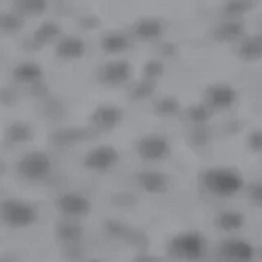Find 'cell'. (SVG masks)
<instances>
[{"mask_svg": "<svg viewBox=\"0 0 262 262\" xmlns=\"http://www.w3.org/2000/svg\"><path fill=\"white\" fill-rule=\"evenodd\" d=\"M200 184L203 190L215 199H233L244 188V177L237 169L228 166L208 167L202 172Z\"/></svg>", "mask_w": 262, "mask_h": 262, "instance_id": "obj_1", "label": "cell"}, {"mask_svg": "<svg viewBox=\"0 0 262 262\" xmlns=\"http://www.w3.org/2000/svg\"><path fill=\"white\" fill-rule=\"evenodd\" d=\"M167 256L179 262H199L203 260L210 252V243L202 231L185 229L176 233L167 241Z\"/></svg>", "mask_w": 262, "mask_h": 262, "instance_id": "obj_2", "label": "cell"}, {"mask_svg": "<svg viewBox=\"0 0 262 262\" xmlns=\"http://www.w3.org/2000/svg\"><path fill=\"white\" fill-rule=\"evenodd\" d=\"M0 220L13 229L30 228L38 221V210L28 202L8 199L0 203Z\"/></svg>", "mask_w": 262, "mask_h": 262, "instance_id": "obj_3", "label": "cell"}, {"mask_svg": "<svg viewBox=\"0 0 262 262\" xmlns=\"http://www.w3.org/2000/svg\"><path fill=\"white\" fill-rule=\"evenodd\" d=\"M18 174L30 182H39L45 180L53 170L51 158L43 151H31L25 154L23 158L16 164Z\"/></svg>", "mask_w": 262, "mask_h": 262, "instance_id": "obj_4", "label": "cell"}, {"mask_svg": "<svg viewBox=\"0 0 262 262\" xmlns=\"http://www.w3.org/2000/svg\"><path fill=\"white\" fill-rule=\"evenodd\" d=\"M216 259L220 262H254L256 249L249 241L241 237H228L218 244Z\"/></svg>", "mask_w": 262, "mask_h": 262, "instance_id": "obj_5", "label": "cell"}, {"mask_svg": "<svg viewBox=\"0 0 262 262\" xmlns=\"http://www.w3.org/2000/svg\"><path fill=\"white\" fill-rule=\"evenodd\" d=\"M56 207L59 210L61 215L68 216L71 220L84 218L92 211V203L85 195L77 192H68L62 193L59 199L56 200Z\"/></svg>", "mask_w": 262, "mask_h": 262, "instance_id": "obj_6", "label": "cell"}, {"mask_svg": "<svg viewBox=\"0 0 262 262\" xmlns=\"http://www.w3.org/2000/svg\"><path fill=\"white\" fill-rule=\"evenodd\" d=\"M120 156L113 146L102 144L90 149L84 159L85 167L94 172H108L118 164Z\"/></svg>", "mask_w": 262, "mask_h": 262, "instance_id": "obj_7", "label": "cell"}, {"mask_svg": "<svg viewBox=\"0 0 262 262\" xmlns=\"http://www.w3.org/2000/svg\"><path fill=\"white\" fill-rule=\"evenodd\" d=\"M170 152L169 141L159 135H147L139 139L138 143V154L143 161H161L166 159Z\"/></svg>", "mask_w": 262, "mask_h": 262, "instance_id": "obj_8", "label": "cell"}, {"mask_svg": "<svg viewBox=\"0 0 262 262\" xmlns=\"http://www.w3.org/2000/svg\"><path fill=\"white\" fill-rule=\"evenodd\" d=\"M207 102L215 106L218 110H228L236 102V92L231 85L226 84H215L208 89L207 92Z\"/></svg>", "mask_w": 262, "mask_h": 262, "instance_id": "obj_9", "label": "cell"}, {"mask_svg": "<svg viewBox=\"0 0 262 262\" xmlns=\"http://www.w3.org/2000/svg\"><path fill=\"white\" fill-rule=\"evenodd\" d=\"M41 71H38L33 64H23L20 66L18 69H16V77L20 80H27V82H31L33 79H38L39 77Z\"/></svg>", "mask_w": 262, "mask_h": 262, "instance_id": "obj_10", "label": "cell"}, {"mask_svg": "<svg viewBox=\"0 0 262 262\" xmlns=\"http://www.w3.org/2000/svg\"><path fill=\"white\" fill-rule=\"evenodd\" d=\"M0 174H2V162H0Z\"/></svg>", "mask_w": 262, "mask_h": 262, "instance_id": "obj_11", "label": "cell"}]
</instances>
